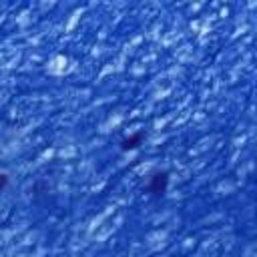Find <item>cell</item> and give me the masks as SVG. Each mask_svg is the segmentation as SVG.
<instances>
[{
  "label": "cell",
  "mask_w": 257,
  "mask_h": 257,
  "mask_svg": "<svg viewBox=\"0 0 257 257\" xmlns=\"http://www.w3.org/2000/svg\"><path fill=\"white\" fill-rule=\"evenodd\" d=\"M167 187H169V173L167 171H155L151 177H149V193L153 195H165L167 193Z\"/></svg>",
  "instance_id": "obj_1"
},
{
  "label": "cell",
  "mask_w": 257,
  "mask_h": 257,
  "mask_svg": "<svg viewBox=\"0 0 257 257\" xmlns=\"http://www.w3.org/2000/svg\"><path fill=\"white\" fill-rule=\"evenodd\" d=\"M143 141H145V133L143 131H137V133H133V135H128V137H124L120 141V151H124V153L137 151L143 145Z\"/></svg>",
  "instance_id": "obj_2"
},
{
  "label": "cell",
  "mask_w": 257,
  "mask_h": 257,
  "mask_svg": "<svg viewBox=\"0 0 257 257\" xmlns=\"http://www.w3.org/2000/svg\"><path fill=\"white\" fill-rule=\"evenodd\" d=\"M0 179H2V191H6L8 189V173H2Z\"/></svg>",
  "instance_id": "obj_3"
}]
</instances>
